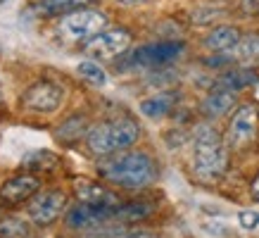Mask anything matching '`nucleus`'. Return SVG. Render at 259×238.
I'll return each mask as SVG.
<instances>
[{
  "label": "nucleus",
  "instance_id": "nucleus-25",
  "mask_svg": "<svg viewBox=\"0 0 259 238\" xmlns=\"http://www.w3.org/2000/svg\"><path fill=\"white\" fill-rule=\"evenodd\" d=\"M252 198L254 200H259V176L252 181Z\"/></svg>",
  "mask_w": 259,
  "mask_h": 238
},
{
  "label": "nucleus",
  "instance_id": "nucleus-5",
  "mask_svg": "<svg viewBox=\"0 0 259 238\" xmlns=\"http://www.w3.org/2000/svg\"><path fill=\"white\" fill-rule=\"evenodd\" d=\"M64 205H67V195H64L62 190H43L40 195L29 203V219L33 224H38V226H48V224H53L64 212Z\"/></svg>",
  "mask_w": 259,
  "mask_h": 238
},
{
  "label": "nucleus",
  "instance_id": "nucleus-20",
  "mask_svg": "<svg viewBox=\"0 0 259 238\" xmlns=\"http://www.w3.org/2000/svg\"><path fill=\"white\" fill-rule=\"evenodd\" d=\"M148 214H150V207L148 205L136 203V205H121V207H117L114 217H117V219H126V222H134V219H143V217H148Z\"/></svg>",
  "mask_w": 259,
  "mask_h": 238
},
{
  "label": "nucleus",
  "instance_id": "nucleus-13",
  "mask_svg": "<svg viewBox=\"0 0 259 238\" xmlns=\"http://www.w3.org/2000/svg\"><path fill=\"white\" fill-rule=\"evenodd\" d=\"M238 43H240V33L233 26H219L204 38V46L214 53H226L231 48H236Z\"/></svg>",
  "mask_w": 259,
  "mask_h": 238
},
{
  "label": "nucleus",
  "instance_id": "nucleus-9",
  "mask_svg": "<svg viewBox=\"0 0 259 238\" xmlns=\"http://www.w3.org/2000/svg\"><path fill=\"white\" fill-rule=\"evenodd\" d=\"M40 188V179L33 174H19L12 176L10 181L0 186V203L5 205H19L24 200H29Z\"/></svg>",
  "mask_w": 259,
  "mask_h": 238
},
{
  "label": "nucleus",
  "instance_id": "nucleus-23",
  "mask_svg": "<svg viewBox=\"0 0 259 238\" xmlns=\"http://www.w3.org/2000/svg\"><path fill=\"white\" fill-rule=\"evenodd\" d=\"M238 222L243 229H257L259 226V212H250V210H245V212L238 214Z\"/></svg>",
  "mask_w": 259,
  "mask_h": 238
},
{
  "label": "nucleus",
  "instance_id": "nucleus-12",
  "mask_svg": "<svg viewBox=\"0 0 259 238\" xmlns=\"http://www.w3.org/2000/svg\"><path fill=\"white\" fill-rule=\"evenodd\" d=\"M76 193H79L81 203L86 205H102V207H119L117 205V195L110 190L100 188L91 181H79L76 183Z\"/></svg>",
  "mask_w": 259,
  "mask_h": 238
},
{
  "label": "nucleus",
  "instance_id": "nucleus-3",
  "mask_svg": "<svg viewBox=\"0 0 259 238\" xmlns=\"http://www.w3.org/2000/svg\"><path fill=\"white\" fill-rule=\"evenodd\" d=\"M228 150L212 127H200L195 136V160L193 169L200 179H217L226 172Z\"/></svg>",
  "mask_w": 259,
  "mask_h": 238
},
{
  "label": "nucleus",
  "instance_id": "nucleus-10",
  "mask_svg": "<svg viewBox=\"0 0 259 238\" xmlns=\"http://www.w3.org/2000/svg\"><path fill=\"white\" fill-rule=\"evenodd\" d=\"M117 207H102V205H81L71 207L69 214H67V224L71 229H91V226H98V224L107 222L110 217H114Z\"/></svg>",
  "mask_w": 259,
  "mask_h": 238
},
{
  "label": "nucleus",
  "instance_id": "nucleus-15",
  "mask_svg": "<svg viewBox=\"0 0 259 238\" xmlns=\"http://www.w3.org/2000/svg\"><path fill=\"white\" fill-rule=\"evenodd\" d=\"M174 103H176V95L174 93H159V95L148 98V100H143L141 112L150 119H159V117H164V114H169V110L174 107Z\"/></svg>",
  "mask_w": 259,
  "mask_h": 238
},
{
  "label": "nucleus",
  "instance_id": "nucleus-27",
  "mask_svg": "<svg viewBox=\"0 0 259 238\" xmlns=\"http://www.w3.org/2000/svg\"><path fill=\"white\" fill-rule=\"evenodd\" d=\"M88 238H98V236H88ZM100 238H107V236H100Z\"/></svg>",
  "mask_w": 259,
  "mask_h": 238
},
{
  "label": "nucleus",
  "instance_id": "nucleus-26",
  "mask_svg": "<svg viewBox=\"0 0 259 238\" xmlns=\"http://www.w3.org/2000/svg\"><path fill=\"white\" fill-rule=\"evenodd\" d=\"M121 3H141V0H121Z\"/></svg>",
  "mask_w": 259,
  "mask_h": 238
},
{
  "label": "nucleus",
  "instance_id": "nucleus-24",
  "mask_svg": "<svg viewBox=\"0 0 259 238\" xmlns=\"http://www.w3.org/2000/svg\"><path fill=\"white\" fill-rule=\"evenodd\" d=\"M124 238H157L155 233H150V231H136V233H128Z\"/></svg>",
  "mask_w": 259,
  "mask_h": 238
},
{
  "label": "nucleus",
  "instance_id": "nucleus-17",
  "mask_svg": "<svg viewBox=\"0 0 259 238\" xmlns=\"http://www.w3.org/2000/svg\"><path fill=\"white\" fill-rule=\"evenodd\" d=\"M257 81V74L252 69H231L228 74L221 76V88H226V91H238V88H245L254 84Z\"/></svg>",
  "mask_w": 259,
  "mask_h": 238
},
{
  "label": "nucleus",
  "instance_id": "nucleus-1",
  "mask_svg": "<svg viewBox=\"0 0 259 238\" xmlns=\"http://www.w3.org/2000/svg\"><path fill=\"white\" fill-rule=\"evenodd\" d=\"M98 169H100L102 179L124 186V188H141L157 176V167L145 152H124L119 157L100 162Z\"/></svg>",
  "mask_w": 259,
  "mask_h": 238
},
{
  "label": "nucleus",
  "instance_id": "nucleus-28",
  "mask_svg": "<svg viewBox=\"0 0 259 238\" xmlns=\"http://www.w3.org/2000/svg\"><path fill=\"white\" fill-rule=\"evenodd\" d=\"M0 3H5V0H0Z\"/></svg>",
  "mask_w": 259,
  "mask_h": 238
},
{
  "label": "nucleus",
  "instance_id": "nucleus-4",
  "mask_svg": "<svg viewBox=\"0 0 259 238\" xmlns=\"http://www.w3.org/2000/svg\"><path fill=\"white\" fill-rule=\"evenodd\" d=\"M105 24H107V17L98 10H74L60 19L57 33L67 43H76V41H86L102 33Z\"/></svg>",
  "mask_w": 259,
  "mask_h": 238
},
{
  "label": "nucleus",
  "instance_id": "nucleus-6",
  "mask_svg": "<svg viewBox=\"0 0 259 238\" xmlns=\"http://www.w3.org/2000/svg\"><path fill=\"white\" fill-rule=\"evenodd\" d=\"M64 100V88L53 84V81H36L26 93L22 103L31 112H55Z\"/></svg>",
  "mask_w": 259,
  "mask_h": 238
},
{
  "label": "nucleus",
  "instance_id": "nucleus-2",
  "mask_svg": "<svg viewBox=\"0 0 259 238\" xmlns=\"http://www.w3.org/2000/svg\"><path fill=\"white\" fill-rule=\"evenodd\" d=\"M138 136H141V129L134 119H112V122L91 129L86 143L95 155H112V152L126 150L128 145H134Z\"/></svg>",
  "mask_w": 259,
  "mask_h": 238
},
{
  "label": "nucleus",
  "instance_id": "nucleus-14",
  "mask_svg": "<svg viewBox=\"0 0 259 238\" xmlns=\"http://www.w3.org/2000/svg\"><path fill=\"white\" fill-rule=\"evenodd\" d=\"M231 105H233V91L219 88V91L207 95V100L202 103V112L207 117H221L231 110Z\"/></svg>",
  "mask_w": 259,
  "mask_h": 238
},
{
  "label": "nucleus",
  "instance_id": "nucleus-18",
  "mask_svg": "<svg viewBox=\"0 0 259 238\" xmlns=\"http://www.w3.org/2000/svg\"><path fill=\"white\" fill-rule=\"evenodd\" d=\"M76 71H79V76H83V79H86L88 84H93V86H105V84H107L105 69H102L98 62H93V60L81 62L79 67H76Z\"/></svg>",
  "mask_w": 259,
  "mask_h": 238
},
{
  "label": "nucleus",
  "instance_id": "nucleus-8",
  "mask_svg": "<svg viewBox=\"0 0 259 238\" xmlns=\"http://www.w3.org/2000/svg\"><path fill=\"white\" fill-rule=\"evenodd\" d=\"M183 53V43H176V41H166V43H150V46L138 48L128 62L136 64V67H159V64H166L176 60V57Z\"/></svg>",
  "mask_w": 259,
  "mask_h": 238
},
{
  "label": "nucleus",
  "instance_id": "nucleus-22",
  "mask_svg": "<svg viewBox=\"0 0 259 238\" xmlns=\"http://www.w3.org/2000/svg\"><path fill=\"white\" fill-rule=\"evenodd\" d=\"M93 0H46V12H57V10H69V8H79Z\"/></svg>",
  "mask_w": 259,
  "mask_h": 238
},
{
  "label": "nucleus",
  "instance_id": "nucleus-16",
  "mask_svg": "<svg viewBox=\"0 0 259 238\" xmlns=\"http://www.w3.org/2000/svg\"><path fill=\"white\" fill-rule=\"evenodd\" d=\"M55 165H57V157L50 150L29 152V155L22 160V167L24 169H31L33 174H38V172H48V169H53Z\"/></svg>",
  "mask_w": 259,
  "mask_h": 238
},
{
  "label": "nucleus",
  "instance_id": "nucleus-7",
  "mask_svg": "<svg viewBox=\"0 0 259 238\" xmlns=\"http://www.w3.org/2000/svg\"><path fill=\"white\" fill-rule=\"evenodd\" d=\"M131 46V33L124 29H112V31H102L86 43V53L95 60H112V57L121 55L124 50Z\"/></svg>",
  "mask_w": 259,
  "mask_h": 238
},
{
  "label": "nucleus",
  "instance_id": "nucleus-19",
  "mask_svg": "<svg viewBox=\"0 0 259 238\" xmlns=\"http://www.w3.org/2000/svg\"><path fill=\"white\" fill-rule=\"evenodd\" d=\"M29 233H31L29 224L19 219V217H10V219L0 224V236L5 238H29Z\"/></svg>",
  "mask_w": 259,
  "mask_h": 238
},
{
  "label": "nucleus",
  "instance_id": "nucleus-21",
  "mask_svg": "<svg viewBox=\"0 0 259 238\" xmlns=\"http://www.w3.org/2000/svg\"><path fill=\"white\" fill-rule=\"evenodd\" d=\"M238 50H240V57H245V60L259 57V36H247L243 43H238Z\"/></svg>",
  "mask_w": 259,
  "mask_h": 238
},
{
  "label": "nucleus",
  "instance_id": "nucleus-11",
  "mask_svg": "<svg viewBox=\"0 0 259 238\" xmlns=\"http://www.w3.org/2000/svg\"><path fill=\"white\" fill-rule=\"evenodd\" d=\"M257 134V110L252 105H245L233 114L228 124V138L233 145H245Z\"/></svg>",
  "mask_w": 259,
  "mask_h": 238
}]
</instances>
